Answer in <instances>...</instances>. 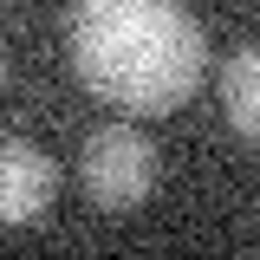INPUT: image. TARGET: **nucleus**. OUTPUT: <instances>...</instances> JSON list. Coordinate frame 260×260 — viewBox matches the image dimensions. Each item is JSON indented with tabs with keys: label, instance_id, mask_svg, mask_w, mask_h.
<instances>
[{
	"label": "nucleus",
	"instance_id": "obj_1",
	"mask_svg": "<svg viewBox=\"0 0 260 260\" xmlns=\"http://www.w3.org/2000/svg\"><path fill=\"white\" fill-rule=\"evenodd\" d=\"M65 52L78 85L124 117H169L208 72V32L189 0H72Z\"/></svg>",
	"mask_w": 260,
	"mask_h": 260
},
{
	"label": "nucleus",
	"instance_id": "obj_2",
	"mask_svg": "<svg viewBox=\"0 0 260 260\" xmlns=\"http://www.w3.org/2000/svg\"><path fill=\"white\" fill-rule=\"evenodd\" d=\"M78 182L91 195V208H104V215L143 208V195L156 189V150H150V137L130 130V117L124 124H98L85 137V156H78Z\"/></svg>",
	"mask_w": 260,
	"mask_h": 260
},
{
	"label": "nucleus",
	"instance_id": "obj_3",
	"mask_svg": "<svg viewBox=\"0 0 260 260\" xmlns=\"http://www.w3.org/2000/svg\"><path fill=\"white\" fill-rule=\"evenodd\" d=\"M59 202V162L32 137H0V228H39Z\"/></svg>",
	"mask_w": 260,
	"mask_h": 260
},
{
	"label": "nucleus",
	"instance_id": "obj_4",
	"mask_svg": "<svg viewBox=\"0 0 260 260\" xmlns=\"http://www.w3.org/2000/svg\"><path fill=\"white\" fill-rule=\"evenodd\" d=\"M221 104H228V124L241 143L260 137V52L254 46H234V65L221 78Z\"/></svg>",
	"mask_w": 260,
	"mask_h": 260
},
{
	"label": "nucleus",
	"instance_id": "obj_5",
	"mask_svg": "<svg viewBox=\"0 0 260 260\" xmlns=\"http://www.w3.org/2000/svg\"><path fill=\"white\" fill-rule=\"evenodd\" d=\"M0 85H7V39H0Z\"/></svg>",
	"mask_w": 260,
	"mask_h": 260
}]
</instances>
